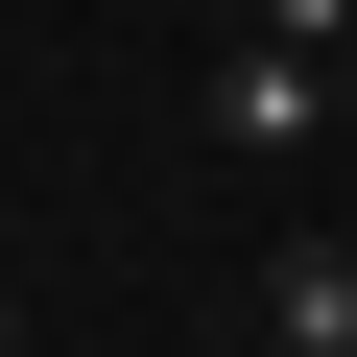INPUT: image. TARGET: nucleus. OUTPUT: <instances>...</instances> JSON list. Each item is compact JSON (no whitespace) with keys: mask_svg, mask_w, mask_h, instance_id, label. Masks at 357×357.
Returning <instances> with one entry per match:
<instances>
[{"mask_svg":"<svg viewBox=\"0 0 357 357\" xmlns=\"http://www.w3.org/2000/svg\"><path fill=\"white\" fill-rule=\"evenodd\" d=\"M191 119H215L238 167H286V143H333V48H286V24H262V48H215V96H191Z\"/></svg>","mask_w":357,"mask_h":357,"instance_id":"f257e3e1","label":"nucleus"},{"mask_svg":"<svg viewBox=\"0 0 357 357\" xmlns=\"http://www.w3.org/2000/svg\"><path fill=\"white\" fill-rule=\"evenodd\" d=\"M262 357H357V262H333V238L262 262Z\"/></svg>","mask_w":357,"mask_h":357,"instance_id":"f03ea898","label":"nucleus"},{"mask_svg":"<svg viewBox=\"0 0 357 357\" xmlns=\"http://www.w3.org/2000/svg\"><path fill=\"white\" fill-rule=\"evenodd\" d=\"M238 24H286V48H333V72H357V0H238Z\"/></svg>","mask_w":357,"mask_h":357,"instance_id":"7ed1b4c3","label":"nucleus"},{"mask_svg":"<svg viewBox=\"0 0 357 357\" xmlns=\"http://www.w3.org/2000/svg\"><path fill=\"white\" fill-rule=\"evenodd\" d=\"M0 357H24V262H0Z\"/></svg>","mask_w":357,"mask_h":357,"instance_id":"20e7f679","label":"nucleus"}]
</instances>
